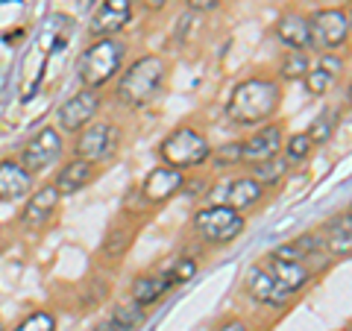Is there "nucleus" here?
<instances>
[{"label":"nucleus","mask_w":352,"mask_h":331,"mask_svg":"<svg viewBox=\"0 0 352 331\" xmlns=\"http://www.w3.org/2000/svg\"><path fill=\"white\" fill-rule=\"evenodd\" d=\"M282 103V88L276 80H264V76H252L235 85L232 97H229L226 115L238 126H258L276 115Z\"/></svg>","instance_id":"f257e3e1"},{"label":"nucleus","mask_w":352,"mask_h":331,"mask_svg":"<svg viewBox=\"0 0 352 331\" xmlns=\"http://www.w3.org/2000/svg\"><path fill=\"white\" fill-rule=\"evenodd\" d=\"M164 73H168V65H164L162 56L135 59L118 82V100L129 109H141L153 103V97L159 94V88L164 82Z\"/></svg>","instance_id":"f03ea898"},{"label":"nucleus","mask_w":352,"mask_h":331,"mask_svg":"<svg viewBox=\"0 0 352 331\" xmlns=\"http://www.w3.org/2000/svg\"><path fill=\"white\" fill-rule=\"evenodd\" d=\"M159 152H162V159H164L168 168L188 170V168H200L203 161L212 159V144H208L197 129L179 126L162 141Z\"/></svg>","instance_id":"7ed1b4c3"},{"label":"nucleus","mask_w":352,"mask_h":331,"mask_svg":"<svg viewBox=\"0 0 352 331\" xmlns=\"http://www.w3.org/2000/svg\"><path fill=\"white\" fill-rule=\"evenodd\" d=\"M120 65H124V44L115 38H97L80 62V80L85 88L97 91L120 71Z\"/></svg>","instance_id":"20e7f679"},{"label":"nucleus","mask_w":352,"mask_h":331,"mask_svg":"<svg viewBox=\"0 0 352 331\" xmlns=\"http://www.w3.org/2000/svg\"><path fill=\"white\" fill-rule=\"evenodd\" d=\"M244 226H247L244 214L226 205H208L194 214L197 235L208 240V244H229V240H235L244 231Z\"/></svg>","instance_id":"39448f33"},{"label":"nucleus","mask_w":352,"mask_h":331,"mask_svg":"<svg viewBox=\"0 0 352 331\" xmlns=\"http://www.w3.org/2000/svg\"><path fill=\"white\" fill-rule=\"evenodd\" d=\"M120 147V129L115 124H88L80 138H76V159H82L88 164H100L109 161Z\"/></svg>","instance_id":"423d86ee"},{"label":"nucleus","mask_w":352,"mask_h":331,"mask_svg":"<svg viewBox=\"0 0 352 331\" xmlns=\"http://www.w3.org/2000/svg\"><path fill=\"white\" fill-rule=\"evenodd\" d=\"M62 135H59V129H53V126H44L36 138H30V144L24 147V152H21V164H24V170L27 173H41V170H47L53 168V164L59 161L62 156Z\"/></svg>","instance_id":"0eeeda50"},{"label":"nucleus","mask_w":352,"mask_h":331,"mask_svg":"<svg viewBox=\"0 0 352 331\" xmlns=\"http://www.w3.org/2000/svg\"><path fill=\"white\" fill-rule=\"evenodd\" d=\"M97 109H100V97L91 88H82V91H76L74 97H68L59 112H56V120H59V129L65 132H82L88 124L94 120Z\"/></svg>","instance_id":"6e6552de"},{"label":"nucleus","mask_w":352,"mask_h":331,"mask_svg":"<svg viewBox=\"0 0 352 331\" xmlns=\"http://www.w3.org/2000/svg\"><path fill=\"white\" fill-rule=\"evenodd\" d=\"M311 36L314 44H320L326 50L340 47L349 38V12L346 9H320L311 18Z\"/></svg>","instance_id":"1a4fd4ad"},{"label":"nucleus","mask_w":352,"mask_h":331,"mask_svg":"<svg viewBox=\"0 0 352 331\" xmlns=\"http://www.w3.org/2000/svg\"><path fill=\"white\" fill-rule=\"evenodd\" d=\"M285 144V135H282V126L279 124H267L261 126L256 135L241 141V164H261V161H270L282 152Z\"/></svg>","instance_id":"9d476101"},{"label":"nucleus","mask_w":352,"mask_h":331,"mask_svg":"<svg viewBox=\"0 0 352 331\" xmlns=\"http://www.w3.org/2000/svg\"><path fill=\"white\" fill-rule=\"evenodd\" d=\"M261 264L273 275V282H276L279 296H282V305L288 302L296 290H302L305 284H308V279H311V270H308L305 264H300V261H285L279 255H267Z\"/></svg>","instance_id":"9b49d317"},{"label":"nucleus","mask_w":352,"mask_h":331,"mask_svg":"<svg viewBox=\"0 0 352 331\" xmlns=\"http://www.w3.org/2000/svg\"><path fill=\"white\" fill-rule=\"evenodd\" d=\"M132 3H135V0H103V3L97 6V12L91 15L88 32H91L94 38H112L115 32H120L132 21Z\"/></svg>","instance_id":"f8f14e48"},{"label":"nucleus","mask_w":352,"mask_h":331,"mask_svg":"<svg viewBox=\"0 0 352 331\" xmlns=\"http://www.w3.org/2000/svg\"><path fill=\"white\" fill-rule=\"evenodd\" d=\"M217 191L220 194H214V205H226V208H235V212H250V208L258 205L261 196H264V187L252 179V176L232 179V182L220 185Z\"/></svg>","instance_id":"ddd939ff"},{"label":"nucleus","mask_w":352,"mask_h":331,"mask_svg":"<svg viewBox=\"0 0 352 331\" xmlns=\"http://www.w3.org/2000/svg\"><path fill=\"white\" fill-rule=\"evenodd\" d=\"M59 200H62V194H59V187H56V185H44V187H38V191L27 200L24 212H21V223L30 226V229L44 226L53 214L59 212Z\"/></svg>","instance_id":"4468645a"},{"label":"nucleus","mask_w":352,"mask_h":331,"mask_svg":"<svg viewBox=\"0 0 352 331\" xmlns=\"http://www.w3.org/2000/svg\"><path fill=\"white\" fill-rule=\"evenodd\" d=\"M182 185H185L182 170H176V168H156V170L147 173L144 187H141V191H144V200L164 203V200H170V196L179 194Z\"/></svg>","instance_id":"2eb2a0df"},{"label":"nucleus","mask_w":352,"mask_h":331,"mask_svg":"<svg viewBox=\"0 0 352 331\" xmlns=\"http://www.w3.org/2000/svg\"><path fill=\"white\" fill-rule=\"evenodd\" d=\"M32 191V173L24 170L21 161H0V203H12V200H24Z\"/></svg>","instance_id":"dca6fc26"},{"label":"nucleus","mask_w":352,"mask_h":331,"mask_svg":"<svg viewBox=\"0 0 352 331\" xmlns=\"http://www.w3.org/2000/svg\"><path fill=\"white\" fill-rule=\"evenodd\" d=\"M320 240L326 247V255L332 258H349L352 255V220L349 214L332 217L320 231Z\"/></svg>","instance_id":"f3484780"},{"label":"nucleus","mask_w":352,"mask_h":331,"mask_svg":"<svg viewBox=\"0 0 352 331\" xmlns=\"http://www.w3.org/2000/svg\"><path fill=\"white\" fill-rule=\"evenodd\" d=\"M276 38L282 44H288L291 50H305V47H314V36H311V21L288 12L276 21Z\"/></svg>","instance_id":"a211bd4d"},{"label":"nucleus","mask_w":352,"mask_h":331,"mask_svg":"<svg viewBox=\"0 0 352 331\" xmlns=\"http://www.w3.org/2000/svg\"><path fill=\"white\" fill-rule=\"evenodd\" d=\"M338 73H340V59L338 56H332V53H326V56L314 65V68H308V73H305V91L308 94H314V97H320V94H326L329 88L335 85V80H338Z\"/></svg>","instance_id":"6ab92c4d"},{"label":"nucleus","mask_w":352,"mask_h":331,"mask_svg":"<svg viewBox=\"0 0 352 331\" xmlns=\"http://www.w3.org/2000/svg\"><path fill=\"white\" fill-rule=\"evenodd\" d=\"M247 290H250L252 299L261 302V305H273V308H279V305H282L279 288H276V282H273V275L267 273V267H264V264H256V267L250 270Z\"/></svg>","instance_id":"aec40b11"},{"label":"nucleus","mask_w":352,"mask_h":331,"mask_svg":"<svg viewBox=\"0 0 352 331\" xmlns=\"http://www.w3.org/2000/svg\"><path fill=\"white\" fill-rule=\"evenodd\" d=\"M94 179V164H88V161H82V159H74V161H68L65 168L59 170V176H56V185L59 187V194L65 196V194H76V191H82V187Z\"/></svg>","instance_id":"412c9836"},{"label":"nucleus","mask_w":352,"mask_h":331,"mask_svg":"<svg viewBox=\"0 0 352 331\" xmlns=\"http://www.w3.org/2000/svg\"><path fill=\"white\" fill-rule=\"evenodd\" d=\"M170 288H173V284L168 282V275H164V273L141 275V279H135V284H132V302L141 305V308L153 305V302H159Z\"/></svg>","instance_id":"4be33fe9"},{"label":"nucleus","mask_w":352,"mask_h":331,"mask_svg":"<svg viewBox=\"0 0 352 331\" xmlns=\"http://www.w3.org/2000/svg\"><path fill=\"white\" fill-rule=\"evenodd\" d=\"M288 173V161L285 159H270V161H261V164H252V179H256L261 187H270V185H276L282 176Z\"/></svg>","instance_id":"5701e85b"},{"label":"nucleus","mask_w":352,"mask_h":331,"mask_svg":"<svg viewBox=\"0 0 352 331\" xmlns=\"http://www.w3.org/2000/svg\"><path fill=\"white\" fill-rule=\"evenodd\" d=\"M308 68H311V65H308V56L302 50H288L279 65V73H282V80H305Z\"/></svg>","instance_id":"b1692460"},{"label":"nucleus","mask_w":352,"mask_h":331,"mask_svg":"<svg viewBox=\"0 0 352 331\" xmlns=\"http://www.w3.org/2000/svg\"><path fill=\"white\" fill-rule=\"evenodd\" d=\"M335 126H338V112L335 109H326V112H320V117L311 124V129H308V138L314 141V147H320V144H326V141L332 138Z\"/></svg>","instance_id":"393cba45"},{"label":"nucleus","mask_w":352,"mask_h":331,"mask_svg":"<svg viewBox=\"0 0 352 331\" xmlns=\"http://www.w3.org/2000/svg\"><path fill=\"white\" fill-rule=\"evenodd\" d=\"M282 150H285V161H305L308 156H311V150H314V141L308 138V132H300V135H294V138H288L282 144Z\"/></svg>","instance_id":"a878e982"},{"label":"nucleus","mask_w":352,"mask_h":331,"mask_svg":"<svg viewBox=\"0 0 352 331\" xmlns=\"http://www.w3.org/2000/svg\"><path fill=\"white\" fill-rule=\"evenodd\" d=\"M112 319L118 326H124L126 331H135V328H141L144 326V319H147V314H144V308L141 305H115V311H112Z\"/></svg>","instance_id":"bb28decb"},{"label":"nucleus","mask_w":352,"mask_h":331,"mask_svg":"<svg viewBox=\"0 0 352 331\" xmlns=\"http://www.w3.org/2000/svg\"><path fill=\"white\" fill-rule=\"evenodd\" d=\"M15 331H56V319H53L47 311H36V314H30Z\"/></svg>","instance_id":"cd10ccee"},{"label":"nucleus","mask_w":352,"mask_h":331,"mask_svg":"<svg viewBox=\"0 0 352 331\" xmlns=\"http://www.w3.org/2000/svg\"><path fill=\"white\" fill-rule=\"evenodd\" d=\"M194 273H197V264H194L191 258H179L168 273H164V275H168V282H170V284H182V282H188Z\"/></svg>","instance_id":"c85d7f7f"},{"label":"nucleus","mask_w":352,"mask_h":331,"mask_svg":"<svg viewBox=\"0 0 352 331\" xmlns=\"http://www.w3.org/2000/svg\"><path fill=\"white\" fill-rule=\"evenodd\" d=\"M220 164H232V161H241V141H235V144H229L226 150L217 152Z\"/></svg>","instance_id":"c756f323"},{"label":"nucleus","mask_w":352,"mask_h":331,"mask_svg":"<svg viewBox=\"0 0 352 331\" xmlns=\"http://www.w3.org/2000/svg\"><path fill=\"white\" fill-rule=\"evenodd\" d=\"M188 6L194 12H208V9H217L220 0H188Z\"/></svg>","instance_id":"7c9ffc66"},{"label":"nucleus","mask_w":352,"mask_h":331,"mask_svg":"<svg viewBox=\"0 0 352 331\" xmlns=\"http://www.w3.org/2000/svg\"><path fill=\"white\" fill-rule=\"evenodd\" d=\"M94 331H126V328H124V326H118L115 319L109 317V319H100V323L94 326Z\"/></svg>","instance_id":"2f4dec72"},{"label":"nucleus","mask_w":352,"mask_h":331,"mask_svg":"<svg viewBox=\"0 0 352 331\" xmlns=\"http://www.w3.org/2000/svg\"><path fill=\"white\" fill-rule=\"evenodd\" d=\"M220 331H250L244 319H229V323L220 326Z\"/></svg>","instance_id":"473e14b6"},{"label":"nucleus","mask_w":352,"mask_h":331,"mask_svg":"<svg viewBox=\"0 0 352 331\" xmlns=\"http://www.w3.org/2000/svg\"><path fill=\"white\" fill-rule=\"evenodd\" d=\"M141 3H144L147 9H162L164 3H168V0H141Z\"/></svg>","instance_id":"72a5a7b5"},{"label":"nucleus","mask_w":352,"mask_h":331,"mask_svg":"<svg viewBox=\"0 0 352 331\" xmlns=\"http://www.w3.org/2000/svg\"><path fill=\"white\" fill-rule=\"evenodd\" d=\"M349 32H352V15H349Z\"/></svg>","instance_id":"f704fd0d"},{"label":"nucleus","mask_w":352,"mask_h":331,"mask_svg":"<svg viewBox=\"0 0 352 331\" xmlns=\"http://www.w3.org/2000/svg\"><path fill=\"white\" fill-rule=\"evenodd\" d=\"M349 100H352V85H349Z\"/></svg>","instance_id":"c9c22d12"},{"label":"nucleus","mask_w":352,"mask_h":331,"mask_svg":"<svg viewBox=\"0 0 352 331\" xmlns=\"http://www.w3.org/2000/svg\"><path fill=\"white\" fill-rule=\"evenodd\" d=\"M349 220H352V205H349Z\"/></svg>","instance_id":"e433bc0d"},{"label":"nucleus","mask_w":352,"mask_h":331,"mask_svg":"<svg viewBox=\"0 0 352 331\" xmlns=\"http://www.w3.org/2000/svg\"><path fill=\"white\" fill-rule=\"evenodd\" d=\"M0 331H3V326H0Z\"/></svg>","instance_id":"4c0bfd02"}]
</instances>
